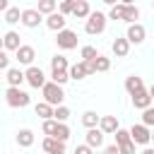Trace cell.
Wrapping results in <instances>:
<instances>
[{
	"instance_id": "d6986e66",
	"label": "cell",
	"mask_w": 154,
	"mask_h": 154,
	"mask_svg": "<svg viewBox=\"0 0 154 154\" xmlns=\"http://www.w3.org/2000/svg\"><path fill=\"white\" fill-rule=\"evenodd\" d=\"M5 72H7L5 79H7L10 87H22V82H24V72H22L19 67H7Z\"/></svg>"
},
{
	"instance_id": "1f68e13d",
	"label": "cell",
	"mask_w": 154,
	"mask_h": 154,
	"mask_svg": "<svg viewBox=\"0 0 154 154\" xmlns=\"http://www.w3.org/2000/svg\"><path fill=\"white\" fill-rule=\"evenodd\" d=\"M53 137H58L60 142H67L70 140V125L67 123H58V128H55V135Z\"/></svg>"
},
{
	"instance_id": "5b68a950",
	"label": "cell",
	"mask_w": 154,
	"mask_h": 154,
	"mask_svg": "<svg viewBox=\"0 0 154 154\" xmlns=\"http://www.w3.org/2000/svg\"><path fill=\"white\" fill-rule=\"evenodd\" d=\"M24 82H26L29 87H34V89H41V87L46 84V72H43L41 67H36V65H29V67L24 70Z\"/></svg>"
},
{
	"instance_id": "7402d4cb",
	"label": "cell",
	"mask_w": 154,
	"mask_h": 154,
	"mask_svg": "<svg viewBox=\"0 0 154 154\" xmlns=\"http://www.w3.org/2000/svg\"><path fill=\"white\" fill-rule=\"evenodd\" d=\"M137 19H140V7H137V5H125V7H123V19H120V22L135 24Z\"/></svg>"
},
{
	"instance_id": "f1b7e54d",
	"label": "cell",
	"mask_w": 154,
	"mask_h": 154,
	"mask_svg": "<svg viewBox=\"0 0 154 154\" xmlns=\"http://www.w3.org/2000/svg\"><path fill=\"white\" fill-rule=\"evenodd\" d=\"M79 55H82L84 63H91V60L99 55V51H96L94 46H82V48H79Z\"/></svg>"
},
{
	"instance_id": "b9f144b4",
	"label": "cell",
	"mask_w": 154,
	"mask_h": 154,
	"mask_svg": "<svg viewBox=\"0 0 154 154\" xmlns=\"http://www.w3.org/2000/svg\"><path fill=\"white\" fill-rule=\"evenodd\" d=\"M10 7V0H0V12H5Z\"/></svg>"
},
{
	"instance_id": "5bb4252c",
	"label": "cell",
	"mask_w": 154,
	"mask_h": 154,
	"mask_svg": "<svg viewBox=\"0 0 154 154\" xmlns=\"http://www.w3.org/2000/svg\"><path fill=\"white\" fill-rule=\"evenodd\" d=\"M130 96H132V106L140 108V111H144L147 106H152V96H149L147 89H140V91H135V94H130Z\"/></svg>"
},
{
	"instance_id": "7c38bea8",
	"label": "cell",
	"mask_w": 154,
	"mask_h": 154,
	"mask_svg": "<svg viewBox=\"0 0 154 154\" xmlns=\"http://www.w3.org/2000/svg\"><path fill=\"white\" fill-rule=\"evenodd\" d=\"M46 26L51 29V31H60V29H65V24H67V19H65V14H60V12H51V14H46Z\"/></svg>"
},
{
	"instance_id": "44dd1931",
	"label": "cell",
	"mask_w": 154,
	"mask_h": 154,
	"mask_svg": "<svg viewBox=\"0 0 154 154\" xmlns=\"http://www.w3.org/2000/svg\"><path fill=\"white\" fill-rule=\"evenodd\" d=\"M34 142H36V135H34L29 128H22V130L17 132V144H19V147H31Z\"/></svg>"
},
{
	"instance_id": "6da1fadb",
	"label": "cell",
	"mask_w": 154,
	"mask_h": 154,
	"mask_svg": "<svg viewBox=\"0 0 154 154\" xmlns=\"http://www.w3.org/2000/svg\"><path fill=\"white\" fill-rule=\"evenodd\" d=\"M106 24H108V17L103 12H89V17L84 19V31L96 36V34H103L106 31Z\"/></svg>"
},
{
	"instance_id": "ac0fdd59",
	"label": "cell",
	"mask_w": 154,
	"mask_h": 154,
	"mask_svg": "<svg viewBox=\"0 0 154 154\" xmlns=\"http://www.w3.org/2000/svg\"><path fill=\"white\" fill-rule=\"evenodd\" d=\"M89 67H91V72L96 75V72H108L111 70V58H106V55H96L91 63H89Z\"/></svg>"
},
{
	"instance_id": "836d02e7",
	"label": "cell",
	"mask_w": 154,
	"mask_h": 154,
	"mask_svg": "<svg viewBox=\"0 0 154 154\" xmlns=\"http://www.w3.org/2000/svg\"><path fill=\"white\" fill-rule=\"evenodd\" d=\"M67 79H70L67 70H51V82H55V84H65Z\"/></svg>"
},
{
	"instance_id": "8fae6325",
	"label": "cell",
	"mask_w": 154,
	"mask_h": 154,
	"mask_svg": "<svg viewBox=\"0 0 154 154\" xmlns=\"http://www.w3.org/2000/svg\"><path fill=\"white\" fill-rule=\"evenodd\" d=\"M41 147H43V152L46 154H65V142H60L58 137H43V142H41Z\"/></svg>"
},
{
	"instance_id": "83f0119b",
	"label": "cell",
	"mask_w": 154,
	"mask_h": 154,
	"mask_svg": "<svg viewBox=\"0 0 154 154\" xmlns=\"http://www.w3.org/2000/svg\"><path fill=\"white\" fill-rule=\"evenodd\" d=\"M55 7H58V0H38V12L41 14H51V12H55Z\"/></svg>"
},
{
	"instance_id": "7dc6e473",
	"label": "cell",
	"mask_w": 154,
	"mask_h": 154,
	"mask_svg": "<svg viewBox=\"0 0 154 154\" xmlns=\"http://www.w3.org/2000/svg\"><path fill=\"white\" fill-rule=\"evenodd\" d=\"M0 51H2V36H0Z\"/></svg>"
},
{
	"instance_id": "8992f818",
	"label": "cell",
	"mask_w": 154,
	"mask_h": 154,
	"mask_svg": "<svg viewBox=\"0 0 154 154\" xmlns=\"http://www.w3.org/2000/svg\"><path fill=\"white\" fill-rule=\"evenodd\" d=\"M130 140H132L135 144H142V147H147V144L152 142V128H147L144 123H137V125H132V128H130Z\"/></svg>"
},
{
	"instance_id": "d590c367",
	"label": "cell",
	"mask_w": 154,
	"mask_h": 154,
	"mask_svg": "<svg viewBox=\"0 0 154 154\" xmlns=\"http://www.w3.org/2000/svg\"><path fill=\"white\" fill-rule=\"evenodd\" d=\"M113 137H116V144H125V142H130V130L118 128V130L113 132Z\"/></svg>"
},
{
	"instance_id": "3957f363",
	"label": "cell",
	"mask_w": 154,
	"mask_h": 154,
	"mask_svg": "<svg viewBox=\"0 0 154 154\" xmlns=\"http://www.w3.org/2000/svg\"><path fill=\"white\" fill-rule=\"evenodd\" d=\"M5 101H7V106H12V108H24V106L31 103V96H29L22 87H7Z\"/></svg>"
},
{
	"instance_id": "ab89813d",
	"label": "cell",
	"mask_w": 154,
	"mask_h": 154,
	"mask_svg": "<svg viewBox=\"0 0 154 154\" xmlns=\"http://www.w3.org/2000/svg\"><path fill=\"white\" fill-rule=\"evenodd\" d=\"M75 154H94V149L84 142V144H77V147H75Z\"/></svg>"
},
{
	"instance_id": "ba28073f",
	"label": "cell",
	"mask_w": 154,
	"mask_h": 154,
	"mask_svg": "<svg viewBox=\"0 0 154 154\" xmlns=\"http://www.w3.org/2000/svg\"><path fill=\"white\" fill-rule=\"evenodd\" d=\"M19 22H22L26 29H36V26L43 22V14H41L38 10L29 7V10H22V17H19Z\"/></svg>"
},
{
	"instance_id": "7bdbcfd3",
	"label": "cell",
	"mask_w": 154,
	"mask_h": 154,
	"mask_svg": "<svg viewBox=\"0 0 154 154\" xmlns=\"http://www.w3.org/2000/svg\"><path fill=\"white\" fill-rule=\"evenodd\" d=\"M140 154H154V147H144V149H142Z\"/></svg>"
},
{
	"instance_id": "4dcf8cb0",
	"label": "cell",
	"mask_w": 154,
	"mask_h": 154,
	"mask_svg": "<svg viewBox=\"0 0 154 154\" xmlns=\"http://www.w3.org/2000/svg\"><path fill=\"white\" fill-rule=\"evenodd\" d=\"M55 128H58V120H55V118H46L43 125H41V132L48 135V137H53V135H55Z\"/></svg>"
},
{
	"instance_id": "4316f807",
	"label": "cell",
	"mask_w": 154,
	"mask_h": 154,
	"mask_svg": "<svg viewBox=\"0 0 154 154\" xmlns=\"http://www.w3.org/2000/svg\"><path fill=\"white\" fill-rule=\"evenodd\" d=\"M53 118H55L58 123H67V118H70V108L63 106V103L55 106V108H53Z\"/></svg>"
},
{
	"instance_id": "f35d334b",
	"label": "cell",
	"mask_w": 154,
	"mask_h": 154,
	"mask_svg": "<svg viewBox=\"0 0 154 154\" xmlns=\"http://www.w3.org/2000/svg\"><path fill=\"white\" fill-rule=\"evenodd\" d=\"M10 67V55H7V51L2 48L0 51V70H7Z\"/></svg>"
},
{
	"instance_id": "60d3db41",
	"label": "cell",
	"mask_w": 154,
	"mask_h": 154,
	"mask_svg": "<svg viewBox=\"0 0 154 154\" xmlns=\"http://www.w3.org/2000/svg\"><path fill=\"white\" fill-rule=\"evenodd\" d=\"M101 154H120V152H118V144H108V147H103Z\"/></svg>"
},
{
	"instance_id": "30bf717a",
	"label": "cell",
	"mask_w": 154,
	"mask_h": 154,
	"mask_svg": "<svg viewBox=\"0 0 154 154\" xmlns=\"http://www.w3.org/2000/svg\"><path fill=\"white\" fill-rule=\"evenodd\" d=\"M67 75H70V79H84V77H89V75H94V72H91L89 63L79 60V63H75V65L67 67Z\"/></svg>"
},
{
	"instance_id": "9a60e30c",
	"label": "cell",
	"mask_w": 154,
	"mask_h": 154,
	"mask_svg": "<svg viewBox=\"0 0 154 154\" xmlns=\"http://www.w3.org/2000/svg\"><path fill=\"white\" fill-rule=\"evenodd\" d=\"M91 149H99L101 144H103V132L99 130V125L96 128H87V140H84Z\"/></svg>"
},
{
	"instance_id": "cb8c5ba5",
	"label": "cell",
	"mask_w": 154,
	"mask_h": 154,
	"mask_svg": "<svg viewBox=\"0 0 154 154\" xmlns=\"http://www.w3.org/2000/svg\"><path fill=\"white\" fill-rule=\"evenodd\" d=\"M53 108H55V106H51V103H46V101H41V103H36V106H34V111H36V116H38L41 120L53 118Z\"/></svg>"
},
{
	"instance_id": "c3c4849f",
	"label": "cell",
	"mask_w": 154,
	"mask_h": 154,
	"mask_svg": "<svg viewBox=\"0 0 154 154\" xmlns=\"http://www.w3.org/2000/svg\"><path fill=\"white\" fill-rule=\"evenodd\" d=\"M152 142H154V130H152Z\"/></svg>"
},
{
	"instance_id": "74e56055",
	"label": "cell",
	"mask_w": 154,
	"mask_h": 154,
	"mask_svg": "<svg viewBox=\"0 0 154 154\" xmlns=\"http://www.w3.org/2000/svg\"><path fill=\"white\" fill-rule=\"evenodd\" d=\"M118 152L120 154H137L135 152V142L130 140V142H125V144H118Z\"/></svg>"
},
{
	"instance_id": "e0dca14e",
	"label": "cell",
	"mask_w": 154,
	"mask_h": 154,
	"mask_svg": "<svg viewBox=\"0 0 154 154\" xmlns=\"http://www.w3.org/2000/svg\"><path fill=\"white\" fill-rule=\"evenodd\" d=\"M111 51H113L116 58H125V55L130 53V41H128L125 36H120V38H116V41L111 43Z\"/></svg>"
},
{
	"instance_id": "f546056e",
	"label": "cell",
	"mask_w": 154,
	"mask_h": 154,
	"mask_svg": "<svg viewBox=\"0 0 154 154\" xmlns=\"http://www.w3.org/2000/svg\"><path fill=\"white\" fill-rule=\"evenodd\" d=\"M67 67H70V63H67L65 55H53L51 58V70H67Z\"/></svg>"
},
{
	"instance_id": "8d00e7d4",
	"label": "cell",
	"mask_w": 154,
	"mask_h": 154,
	"mask_svg": "<svg viewBox=\"0 0 154 154\" xmlns=\"http://www.w3.org/2000/svg\"><path fill=\"white\" fill-rule=\"evenodd\" d=\"M142 123H144L147 128H154V108H152V106H147V108L142 111Z\"/></svg>"
},
{
	"instance_id": "9c48e42d",
	"label": "cell",
	"mask_w": 154,
	"mask_h": 154,
	"mask_svg": "<svg viewBox=\"0 0 154 154\" xmlns=\"http://www.w3.org/2000/svg\"><path fill=\"white\" fill-rule=\"evenodd\" d=\"M14 58H17V63L19 65H34V58H36V51H34V46H26V43H22L17 51H14Z\"/></svg>"
},
{
	"instance_id": "52a82bcc",
	"label": "cell",
	"mask_w": 154,
	"mask_h": 154,
	"mask_svg": "<svg viewBox=\"0 0 154 154\" xmlns=\"http://www.w3.org/2000/svg\"><path fill=\"white\" fill-rule=\"evenodd\" d=\"M125 38L130 41V46L135 43V46H140L144 38H147V29L140 24V22H135V24H128V31H125Z\"/></svg>"
},
{
	"instance_id": "f6af8a7d",
	"label": "cell",
	"mask_w": 154,
	"mask_h": 154,
	"mask_svg": "<svg viewBox=\"0 0 154 154\" xmlns=\"http://www.w3.org/2000/svg\"><path fill=\"white\" fill-rule=\"evenodd\" d=\"M118 2H123V5H135V0H118Z\"/></svg>"
},
{
	"instance_id": "ee69618b",
	"label": "cell",
	"mask_w": 154,
	"mask_h": 154,
	"mask_svg": "<svg viewBox=\"0 0 154 154\" xmlns=\"http://www.w3.org/2000/svg\"><path fill=\"white\" fill-rule=\"evenodd\" d=\"M147 91H149V96H152V101H154V84H152V87H149Z\"/></svg>"
},
{
	"instance_id": "484cf974",
	"label": "cell",
	"mask_w": 154,
	"mask_h": 154,
	"mask_svg": "<svg viewBox=\"0 0 154 154\" xmlns=\"http://www.w3.org/2000/svg\"><path fill=\"white\" fill-rule=\"evenodd\" d=\"M2 14H5V22H7L10 26H12V24H19V17H22L19 7H12V5H10V7H7V10L2 12Z\"/></svg>"
},
{
	"instance_id": "4fadbf2b",
	"label": "cell",
	"mask_w": 154,
	"mask_h": 154,
	"mask_svg": "<svg viewBox=\"0 0 154 154\" xmlns=\"http://www.w3.org/2000/svg\"><path fill=\"white\" fill-rule=\"evenodd\" d=\"M118 128H120V125H118V118H116V116H101V118H99V130H101L103 135H113Z\"/></svg>"
},
{
	"instance_id": "ffe728a7",
	"label": "cell",
	"mask_w": 154,
	"mask_h": 154,
	"mask_svg": "<svg viewBox=\"0 0 154 154\" xmlns=\"http://www.w3.org/2000/svg\"><path fill=\"white\" fill-rule=\"evenodd\" d=\"M89 12H91V7H89L87 0H77L75 7H72V17H75V19H87Z\"/></svg>"
},
{
	"instance_id": "e575fe53",
	"label": "cell",
	"mask_w": 154,
	"mask_h": 154,
	"mask_svg": "<svg viewBox=\"0 0 154 154\" xmlns=\"http://www.w3.org/2000/svg\"><path fill=\"white\" fill-rule=\"evenodd\" d=\"M75 2H77V0H60V2H58V12H60V14H65V17H67V14H72Z\"/></svg>"
},
{
	"instance_id": "7a4b0ae2",
	"label": "cell",
	"mask_w": 154,
	"mask_h": 154,
	"mask_svg": "<svg viewBox=\"0 0 154 154\" xmlns=\"http://www.w3.org/2000/svg\"><path fill=\"white\" fill-rule=\"evenodd\" d=\"M41 94H43V101L51 103V106H60L65 101V91H63V84H55V82H46L41 87Z\"/></svg>"
},
{
	"instance_id": "2e32d148",
	"label": "cell",
	"mask_w": 154,
	"mask_h": 154,
	"mask_svg": "<svg viewBox=\"0 0 154 154\" xmlns=\"http://www.w3.org/2000/svg\"><path fill=\"white\" fill-rule=\"evenodd\" d=\"M19 46H22V36L10 29V31L2 36V48H5V51H17Z\"/></svg>"
},
{
	"instance_id": "603a6c76",
	"label": "cell",
	"mask_w": 154,
	"mask_h": 154,
	"mask_svg": "<svg viewBox=\"0 0 154 154\" xmlns=\"http://www.w3.org/2000/svg\"><path fill=\"white\" fill-rule=\"evenodd\" d=\"M125 89H128V94H135V91L144 89V82H142V77H137V75H130V77H125Z\"/></svg>"
},
{
	"instance_id": "bcb514c9",
	"label": "cell",
	"mask_w": 154,
	"mask_h": 154,
	"mask_svg": "<svg viewBox=\"0 0 154 154\" xmlns=\"http://www.w3.org/2000/svg\"><path fill=\"white\" fill-rule=\"evenodd\" d=\"M103 2H106V5H116L118 0H103Z\"/></svg>"
},
{
	"instance_id": "d4e9b609",
	"label": "cell",
	"mask_w": 154,
	"mask_h": 154,
	"mask_svg": "<svg viewBox=\"0 0 154 154\" xmlns=\"http://www.w3.org/2000/svg\"><path fill=\"white\" fill-rule=\"evenodd\" d=\"M99 118H101V116H99L96 111H84V113H82V125H84V128H96V125H99Z\"/></svg>"
},
{
	"instance_id": "681fc988",
	"label": "cell",
	"mask_w": 154,
	"mask_h": 154,
	"mask_svg": "<svg viewBox=\"0 0 154 154\" xmlns=\"http://www.w3.org/2000/svg\"><path fill=\"white\" fill-rule=\"evenodd\" d=\"M152 5H154V0H152Z\"/></svg>"
},
{
	"instance_id": "d6a6232c",
	"label": "cell",
	"mask_w": 154,
	"mask_h": 154,
	"mask_svg": "<svg viewBox=\"0 0 154 154\" xmlns=\"http://www.w3.org/2000/svg\"><path fill=\"white\" fill-rule=\"evenodd\" d=\"M123 2H116V5H111V10H108V19H113V22H118V19H123Z\"/></svg>"
},
{
	"instance_id": "277c9868",
	"label": "cell",
	"mask_w": 154,
	"mask_h": 154,
	"mask_svg": "<svg viewBox=\"0 0 154 154\" xmlns=\"http://www.w3.org/2000/svg\"><path fill=\"white\" fill-rule=\"evenodd\" d=\"M55 43H58V48L60 51H72V48H77V31H72V29H60V31H55Z\"/></svg>"
}]
</instances>
